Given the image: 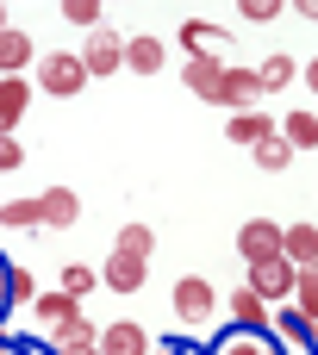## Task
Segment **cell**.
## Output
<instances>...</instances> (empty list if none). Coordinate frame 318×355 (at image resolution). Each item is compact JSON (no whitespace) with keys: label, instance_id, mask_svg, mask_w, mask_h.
Instances as JSON below:
<instances>
[{"label":"cell","instance_id":"1","mask_svg":"<svg viewBox=\"0 0 318 355\" xmlns=\"http://www.w3.org/2000/svg\"><path fill=\"white\" fill-rule=\"evenodd\" d=\"M87 81H94V75H87V62H81L75 50H44V56H37V87H44L50 100H75Z\"/></svg>","mask_w":318,"mask_h":355},{"label":"cell","instance_id":"2","mask_svg":"<svg viewBox=\"0 0 318 355\" xmlns=\"http://www.w3.org/2000/svg\"><path fill=\"white\" fill-rule=\"evenodd\" d=\"M250 287H256L269 306H287V300H294V287H300V262H294L287 250H275V256L250 262Z\"/></svg>","mask_w":318,"mask_h":355},{"label":"cell","instance_id":"3","mask_svg":"<svg viewBox=\"0 0 318 355\" xmlns=\"http://www.w3.org/2000/svg\"><path fill=\"white\" fill-rule=\"evenodd\" d=\"M225 69H231V56H225V50H194V56H187V69H181V81H187L200 100H212V106H219Z\"/></svg>","mask_w":318,"mask_h":355},{"label":"cell","instance_id":"4","mask_svg":"<svg viewBox=\"0 0 318 355\" xmlns=\"http://www.w3.org/2000/svg\"><path fill=\"white\" fill-rule=\"evenodd\" d=\"M212 355H294V349L275 337V324H269V331H244V324H225V331H219V343H212Z\"/></svg>","mask_w":318,"mask_h":355},{"label":"cell","instance_id":"5","mask_svg":"<svg viewBox=\"0 0 318 355\" xmlns=\"http://www.w3.org/2000/svg\"><path fill=\"white\" fill-rule=\"evenodd\" d=\"M81 62H87V75H119V69H125V37H119V31H106V25H94V31H87Z\"/></svg>","mask_w":318,"mask_h":355},{"label":"cell","instance_id":"6","mask_svg":"<svg viewBox=\"0 0 318 355\" xmlns=\"http://www.w3.org/2000/svg\"><path fill=\"white\" fill-rule=\"evenodd\" d=\"M212 306H219V287H212L206 275H181V281H175V312H181L187 324L212 318Z\"/></svg>","mask_w":318,"mask_h":355},{"label":"cell","instance_id":"7","mask_svg":"<svg viewBox=\"0 0 318 355\" xmlns=\"http://www.w3.org/2000/svg\"><path fill=\"white\" fill-rule=\"evenodd\" d=\"M281 237H287V231H281L275 218H244V231H237V256H244V262H262V256L281 250Z\"/></svg>","mask_w":318,"mask_h":355},{"label":"cell","instance_id":"8","mask_svg":"<svg viewBox=\"0 0 318 355\" xmlns=\"http://www.w3.org/2000/svg\"><path fill=\"white\" fill-rule=\"evenodd\" d=\"M275 337H281V343H287L294 355H312L318 324L306 318V312H300V306H294V300H287V306H275Z\"/></svg>","mask_w":318,"mask_h":355},{"label":"cell","instance_id":"9","mask_svg":"<svg viewBox=\"0 0 318 355\" xmlns=\"http://www.w3.org/2000/svg\"><path fill=\"white\" fill-rule=\"evenodd\" d=\"M225 137H231V144H244V150H256L262 137H275V112H269V106H244V112H231Z\"/></svg>","mask_w":318,"mask_h":355},{"label":"cell","instance_id":"10","mask_svg":"<svg viewBox=\"0 0 318 355\" xmlns=\"http://www.w3.org/2000/svg\"><path fill=\"white\" fill-rule=\"evenodd\" d=\"M144 275H150V256H131V250H112V262H106V287L112 293H137L144 287Z\"/></svg>","mask_w":318,"mask_h":355},{"label":"cell","instance_id":"11","mask_svg":"<svg viewBox=\"0 0 318 355\" xmlns=\"http://www.w3.org/2000/svg\"><path fill=\"white\" fill-rule=\"evenodd\" d=\"M156 343H150V331H137L131 318H119V324H106L100 331V355H150Z\"/></svg>","mask_w":318,"mask_h":355},{"label":"cell","instance_id":"12","mask_svg":"<svg viewBox=\"0 0 318 355\" xmlns=\"http://www.w3.org/2000/svg\"><path fill=\"white\" fill-rule=\"evenodd\" d=\"M256 100H262V75L231 62V69H225V87H219V106H237V112H244V106H256Z\"/></svg>","mask_w":318,"mask_h":355},{"label":"cell","instance_id":"13","mask_svg":"<svg viewBox=\"0 0 318 355\" xmlns=\"http://www.w3.org/2000/svg\"><path fill=\"white\" fill-rule=\"evenodd\" d=\"M231 324H244V331H269V324H275L269 300H262V293H256L250 281H244V287L231 293Z\"/></svg>","mask_w":318,"mask_h":355},{"label":"cell","instance_id":"14","mask_svg":"<svg viewBox=\"0 0 318 355\" xmlns=\"http://www.w3.org/2000/svg\"><path fill=\"white\" fill-rule=\"evenodd\" d=\"M31 318H37L44 331H56V324L81 318V300H75V293H62V287H50V293H37V300H31Z\"/></svg>","mask_w":318,"mask_h":355},{"label":"cell","instance_id":"15","mask_svg":"<svg viewBox=\"0 0 318 355\" xmlns=\"http://www.w3.org/2000/svg\"><path fill=\"white\" fill-rule=\"evenodd\" d=\"M37 212H44L50 231H69V225L81 218V200H75L69 187H44V193H37Z\"/></svg>","mask_w":318,"mask_h":355},{"label":"cell","instance_id":"16","mask_svg":"<svg viewBox=\"0 0 318 355\" xmlns=\"http://www.w3.org/2000/svg\"><path fill=\"white\" fill-rule=\"evenodd\" d=\"M25 106H31V81L25 75H0V131H19Z\"/></svg>","mask_w":318,"mask_h":355},{"label":"cell","instance_id":"17","mask_svg":"<svg viewBox=\"0 0 318 355\" xmlns=\"http://www.w3.org/2000/svg\"><path fill=\"white\" fill-rule=\"evenodd\" d=\"M169 56H162V37H125V69L131 75H156Z\"/></svg>","mask_w":318,"mask_h":355},{"label":"cell","instance_id":"18","mask_svg":"<svg viewBox=\"0 0 318 355\" xmlns=\"http://www.w3.org/2000/svg\"><path fill=\"white\" fill-rule=\"evenodd\" d=\"M25 62H31V31L6 25L0 31V75H25Z\"/></svg>","mask_w":318,"mask_h":355},{"label":"cell","instance_id":"19","mask_svg":"<svg viewBox=\"0 0 318 355\" xmlns=\"http://www.w3.org/2000/svg\"><path fill=\"white\" fill-rule=\"evenodd\" d=\"M250 156H256V168H262V175H281V168L294 162V144H287V137L275 131V137H262V144H256Z\"/></svg>","mask_w":318,"mask_h":355},{"label":"cell","instance_id":"20","mask_svg":"<svg viewBox=\"0 0 318 355\" xmlns=\"http://www.w3.org/2000/svg\"><path fill=\"white\" fill-rule=\"evenodd\" d=\"M0 225L6 231H37L44 225V212H37V200L25 193V200H0Z\"/></svg>","mask_w":318,"mask_h":355},{"label":"cell","instance_id":"21","mask_svg":"<svg viewBox=\"0 0 318 355\" xmlns=\"http://www.w3.org/2000/svg\"><path fill=\"white\" fill-rule=\"evenodd\" d=\"M281 250L306 268V262H318V225H287V237H281Z\"/></svg>","mask_w":318,"mask_h":355},{"label":"cell","instance_id":"22","mask_svg":"<svg viewBox=\"0 0 318 355\" xmlns=\"http://www.w3.org/2000/svg\"><path fill=\"white\" fill-rule=\"evenodd\" d=\"M44 343H50V349H75V343H100V331H94V324H87V312H81V318L56 324V331H50Z\"/></svg>","mask_w":318,"mask_h":355},{"label":"cell","instance_id":"23","mask_svg":"<svg viewBox=\"0 0 318 355\" xmlns=\"http://www.w3.org/2000/svg\"><path fill=\"white\" fill-rule=\"evenodd\" d=\"M281 137H287L294 150H312L318 144V112H287V119H281Z\"/></svg>","mask_w":318,"mask_h":355},{"label":"cell","instance_id":"24","mask_svg":"<svg viewBox=\"0 0 318 355\" xmlns=\"http://www.w3.org/2000/svg\"><path fill=\"white\" fill-rule=\"evenodd\" d=\"M181 44H187V50H225L231 37H225L219 25H206V19H187V25H181Z\"/></svg>","mask_w":318,"mask_h":355},{"label":"cell","instance_id":"25","mask_svg":"<svg viewBox=\"0 0 318 355\" xmlns=\"http://www.w3.org/2000/svg\"><path fill=\"white\" fill-rule=\"evenodd\" d=\"M256 75H262V94H275V87H287V81L300 75V62L275 50V56H262V69H256Z\"/></svg>","mask_w":318,"mask_h":355},{"label":"cell","instance_id":"26","mask_svg":"<svg viewBox=\"0 0 318 355\" xmlns=\"http://www.w3.org/2000/svg\"><path fill=\"white\" fill-rule=\"evenodd\" d=\"M31 300H37V281H31V268L12 262L6 268V306H31Z\"/></svg>","mask_w":318,"mask_h":355},{"label":"cell","instance_id":"27","mask_svg":"<svg viewBox=\"0 0 318 355\" xmlns=\"http://www.w3.org/2000/svg\"><path fill=\"white\" fill-rule=\"evenodd\" d=\"M294 306H300V312H306V318L318 324V262H306V268H300V287H294Z\"/></svg>","mask_w":318,"mask_h":355},{"label":"cell","instance_id":"28","mask_svg":"<svg viewBox=\"0 0 318 355\" xmlns=\"http://www.w3.org/2000/svg\"><path fill=\"white\" fill-rule=\"evenodd\" d=\"M112 250H131V256H150V250H156V231H150V225H125Z\"/></svg>","mask_w":318,"mask_h":355},{"label":"cell","instance_id":"29","mask_svg":"<svg viewBox=\"0 0 318 355\" xmlns=\"http://www.w3.org/2000/svg\"><path fill=\"white\" fill-rule=\"evenodd\" d=\"M56 287H62V293H75V300H87V293H94V268H81V262H69V268L56 275Z\"/></svg>","mask_w":318,"mask_h":355},{"label":"cell","instance_id":"30","mask_svg":"<svg viewBox=\"0 0 318 355\" xmlns=\"http://www.w3.org/2000/svg\"><path fill=\"white\" fill-rule=\"evenodd\" d=\"M56 6H62V19H69V25H87V31L100 25V0H56Z\"/></svg>","mask_w":318,"mask_h":355},{"label":"cell","instance_id":"31","mask_svg":"<svg viewBox=\"0 0 318 355\" xmlns=\"http://www.w3.org/2000/svg\"><path fill=\"white\" fill-rule=\"evenodd\" d=\"M281 6H294V0H237V12H244L250 25H269V19H275Z\"/></svg>","mask_w":318,"mask_h":355},{"label":"cell","instance_id":"32","mask_svg":"<svg viewBox=\"0 0 318 355\" xmlns=\"http://www.w3.org/2000/svg\"><path fill=\"white\" fill-rule=\"evenodd\" d=\"M19 162H25L19 137H12V131H0V175H6V168H19Z\"/></svg>","mask_w":318,"mask_h":355},{"label":"cell","instance_id":"33","mask_svg":"<svg viewBox=\"0 0 318 355\" xmlns=\"http://www.w3.org/2000/svg\"><path fill=\"white\" fill-rule=\"evenodd\" d=\"M150 355H194V349H187V343L175 337V343H162V349H150Z\"/></svg>","mask_w":318,"mask_h":355},{"label":"cell","instance_id":"34","mask_svg":"<svg viewBox=\"0 0 318 355\" xmlns=\"http://www.w3.org/2000/svg\"><path fill=\"white\" fill-rule=\"evenodd\" d=\"M56 355H100V343H75V349H56Z\"/></svg>","mask_w":318,"mask_h":355},{"label":"cell","instance_id":"35","mask_svg":"<svg viewBox=\"0 0 318 355\" xmlns=\"http://www.w3.org/2000/svg\"><path fill=\"white\" fill-rule=\"evenodd\" d=\"M294 6H300V12H306V19L318 25V0H294Z\"/></svg>","mask_w":318,"mask_h":355},{"label":"cell","instance_id":"36","mask_svg":"<svg viewBox=\"0 0 318 355\" xmlns=\"http://www.w3.org/2000/svg\"><path fill=\"white\" fill-rule=\"evenodd\" d=\"M6 268H12V262H6V256H0V306H6Z\"/></svg>","mask_w":318,"mask_h":355},{"label":"cell","instance_id":"37","mask_svg":"<svg viewBox=\"0 0 318 355\" xmlns=\"http://www.w3.org/2000/svg\"><path fill=\"white\" fill-rule=\"evenodd\" d=\"M306 81H312V94H318V56H312V62H306Z\"/></svg>","mask_w":318,"mask_h":355},{"label":"cell","instance_id":"38","mask_svg":"<svg viewBox=\"0 0 318 355\" xmlns=\"http://www.w3.org/2000/svg\"><path fill=\"white\" fill-rule=\"evenodd\" d=\"M0 31H6V0H0Z\"/></svg>","mask_w":318,"mask_h":355},{"label":"cell","instance_id":"39","mask_svg":"<svg viewBox=\"0 0 318 355\" xmlns=\"http://www.w3.org/2000/svg\"><path fill=\"white\" fill-rule=\"evenodd\" d=\"M0 312H6V306H0Z\"/></svg>","mask_w":318,"mask_h":355}]
</instances>
